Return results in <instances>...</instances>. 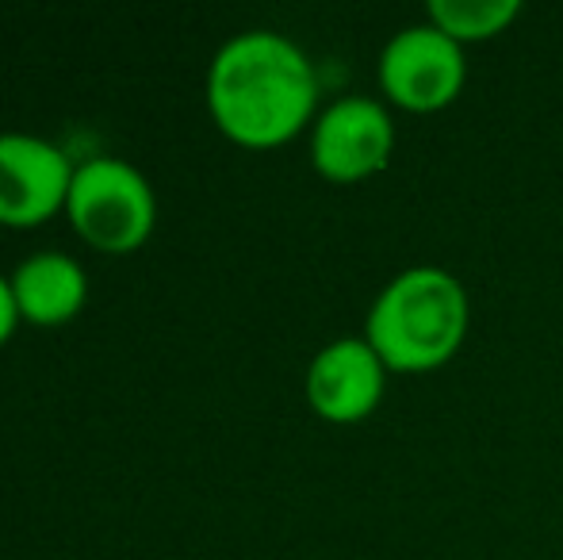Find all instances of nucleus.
Masks as SVG:
<instances>
[{"label":"nucleus","instance_id":"1","mask_svg":"<svg viewBox=\"0 0 563 560\" xmlns=\"http://www.w3.org/2000/svg\"><path fill=\"white\" fill-rule=\"evenodd\" d=\"M319 77L307 54L276 31H245L219 46L208 69V108L219 131L268 150L311 123Z\"/></svg>","mask_w":563,"mask_h":560},{"label":"nucleus","instance_id":"2","mask_svg":"<svg viewBox=\"0 0 563 560\" xmlns=\"http://www.w3.org/2000/svg\"><path fill=\"white\" fill-rule=\"evenodd\" d=\"M467 319L464 284L438 265H418L376 296L364 342L379 353L387 373H433L467 338Z\"/></svg>","mask_w":563,"mask_h":560},{"label":"nucleus","instance_id":"3","mask_svg":"<svg viewBox=\"0 0 563 560\" xmlns=\"http://www.w3.org/2000/svg\"><path fill=\"white\" fill-rule=\"evenodd\" d=\"M74 231L100 254H134L157 223L150 180L119 157H89L74 169L66 196Z\"/></svg>","mask_w":563,"mask_h":560},{"label":"nucleus","instance_id":"4","mask_svg":"<svg viewBox=\"0 0 563 560\" xmlns=\"http://www.w3.org/2000/svg\"><path fill=\"white\" fill-rule=\"evenodd\" d=\"M464 81V46L433 23L399 31L379 54V85L407 112H438L460 97Z\"/></svg>","mask_w":563,"mask_h":560},{"label":"nucleus","instance_id":"5","mask_svg":"<svg viewBox=\"0 0 563 560\" xmlns=\"http://www.w3.org/2000/svg\"><path fill=\"white\" fill-rule=\"evenodd\" d=\"M395 150V123L384 105L345 97L319 116L311 135V162L334 185H356L387 169Z\"/></svg>","mask_w":563,"mask_h":560},{"label":"nucleus","instance_id":"6","mask_svg":"<svg viewBox=\"0 0 563 560\" xmlns=\"http://www.w3.org/2000/svg\"><path fill=\"white\" fill-rule=\"evenodd\" d=\"M74 165L54 142L4 131L0 135V223L38 227L66 208Z\"/></svg>","mask_w":563,"mask_h":560},{"label":"nucleus","instance_id":"7","mask_svg":"<svg viewBox=\"0 0 563 560\" xmlns=\"http://www.w3.org/2000/svg\"><path fill=\"white\" fill-rule=\"evenodd\" d=\"M387 365L364 338H338L307 369V404L327 422H361L384 399Z\"/></svg>","mask_w":563,"mask_h":560},{"label":"nucleus","instance_id":"8","mask_svg":"<svg viewBox=\"0 0 563 560\" xmlns=\"http://www.w3.org/2000/svg\"><path fill=\"white\" fill-rule=\"evenodd\" d=\"M12 296L20 307V319L35 322V327H62L85 307L89 296V281L85 270L69 254H31L27 262L15 265Z\"/></svg>","mask_w":563,"mask_h":560},{"label":"nucleus","instance_id":"9","mask_svg":"<svg viewBox=\"0 0 563 560\" xmlns=\"http://www.w3.org/2000/svg\"><path fill=\"white\" fill-rule=\"evenodd\" d=\"M430 23L452 43H487L518 20V0H430Z\"/></svg>","mask_w":563,"mask_h":560},{"label":"nucleus","instance_id":"10","mask_svg":"<svg viewBox=\"0 0 563 560\" xmlns=\"http://www.w3.org/2000/svg\"><path fill=\"white\" fill-rule=\"evenodd\" d=\"M15 322H20V307H15V296H12V281L0 277V345L12 338Z\"/></svg>","mask_w":563,"mask_h":560}]
</instances>
